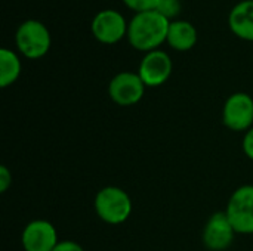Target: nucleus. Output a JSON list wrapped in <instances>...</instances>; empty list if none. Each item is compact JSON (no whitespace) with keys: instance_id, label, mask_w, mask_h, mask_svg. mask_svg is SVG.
Wrapping results in <instances>:
<instances>
[{"instance_id":"obj_18","label":"nucleus","mask_w":253,"mask_h":251,"mask_svg":"<svg viewBox=\"0 0 253 251\" xmlns=\"http://www.w3.org/2000/svg\"><path fill=\"white\" fill-rule=\"evenodd\" d=\"M53 251H84L83 247L74 241H59V244L53 249Z\"/></svg>"},{"instance_id":"obj_14","label":"nucleus","mask_w":253,"mask_h":251,"mask_svg":"<svg viewBox=\"0 0 253 251\" xmlns=\"http://www.w3.org/2000/svg\"><path fill=\"white\" fill-rule=\"evenodd\" d=\"M156 10L169 21H175L181 13V1L179 0H160Z\"/></svg>"},{"instance_id":"obj_3","label":"nucleus","mask_w":253,"mask_h":251,"mask_svg":"<svg viewBox=\"0 0 253 251\" xmlns=\"http://www.w3.org/2000/svg\"><path fill=\"white\" fill-rule=\"evenodd\" d=\"M16 47L28 59H40L43 58L52 44L50 33L47 27L37 19L24 21L15 34Z\"/></svg>"},{"instance_id":"obj_5","label":"nucleus","mask_w":253,"mask_h":251,"mask_svg":"<svg viewBox=\"0 0 253 251\" xmlns=\"http://www.w3.org/2000/svg\"><path fill=\"white\" fill-rule=\"evenodd\" d=\"M222 121L233 132H248L253 127V98L245 92L228 96L222 108Z\"/></svg>"},{"instance_id":"obj_10","label":"nucleus","mask_w":253,"mask_h":251,"mask_svg":"<svg viewBox=\"0 0 253 251\" xmlns=\"http://www.w3.org/2000/svg\"><path fill=\"white\" fill-rule=\"evenodd\" d=\"M24 251H53L59 244L55 226L43 219L30 222L21 235Z\"/></svg>"},{"instance_id":"obj_16","label":"nucleus","mask_w":253,"mask_h":251,"mask_svg":"<svg viewBox=\"0 0 253 251\" xmlns=\"http://www.w3.org/2000/svg\"><path fill=\"white\" fill-rule=\"evenodd\" d=\"M12 185V173L6 166H0V192H6Z\"/></svg>"},{"instance_id":"obj_4","label":"nucleus","mask_w":253,"mask_h":251,"mask_svg":"<svg viewBox=\"0 0 253 251\" xmlns=\"http://www.w3.org/2000/svg\"><path fill=\"white\" fill-rule=\"evenodd\" d=\"M225 215L237 234H253V185L240 186L231 194Z\"/></svg>"},{"instance_id":"obj_2","label":"nucleus","mask_w":253,"mask_h":251,"mask_svg":"<svg viewBox=\"0 0 253 251\" xmlns=\"http://www.w3.org/2000/svg\"><path fill=\"white\" fill-rule=\"evenodd\" d=\"M93 207L98 217L108 225L125 223L132 215V200L119 186H105L98 191Z\"/></svg>"},{"instance_id":"obj_1","label":"nucleus","mask_w":253,"mask_h":251,"mask_svg":"<svg viewBox=\"0 0 253 251\" xmlns=\"http://www.w3.org/2000/svg\"><path fill=\"white\" fill-rule=\"evenodd\" d=\"M170 21L157 10L136 13L127 27V40L132 47L141 52L157 50L168 38Z\"/></svg>"},{"instance_id":"obj_13","label":"nucleus","mask_w":253,"mask_h":251,"mask_svg":"<svg viewBox=\"0 0 253 251\" xmlns=\"http://www.w3.org/2000/svg\"><path fill=\"white\" fill-rule=\"evenodd\" d=\"M21 74V61L10 49H0V86L7 87L13 84Z\"/></svg>"},{"instance_id":"obj_11","label":"nucleus","mask_w":253,"mask_h":251,"mask_svg":"<svg viewBox=\"0 0 253 251\" xmlns=\"http://www.w3.org/2000/svg\"><path fill=\"white\" fill-rule=\"evenodd\" d=\"M228 24L237 37L253 41V0L237 3L230 12Z\"/></svg>"},{"instance_id":"obj_17","label":"nucleus","mask_w":253,"mask_h":251,"mask_svg":"<svg viewBox=\"0 0 253 251\" xmlns=\"http://www.w3.org/2000/svg\"><path fill=\"white\" fill-rule=\"evenodd\" d=\"M242 146H243L245 155H246L248 158H251L253 161V127L246 132V135H245V138H243Z\"/></svg>"},{"instance_id":"obj_6","label":"nucleus","mask_w":253,"mask_h":251,"mask_svg":"<svg viewBox=\"0 0 253 251\" xmlns=\"http://www.w3.org/2000/svg\"><path fill=\"white\" fill-rule=\"evenodd\" d=\"M127 27L125 16L114 9H104L98 12L90 24L93 37L104 44H114L127 36Z\"/></svg>"},{"instance_id":"obj_12","label":"nucleus","mask_w":253,"mask_h":251,"mask_svg":"<svg viewBox=\"0 0 253 251\" xmlns=\"http://www.w3.org/2000/svg\"><path fill=\"white\" fill-rule=\"evenodd\" d=\"M166 41L172 49L178 52H187L193 49L197 43V30L188 21L184 19L170 21Z\"/></svg>"},{"instance_id":"obj_9","label":"nucleus","mask_w":253,"mask_h":251,"mask_svg":"<svg viewBox=\"0 0 253 251\" xmlns=\"http://www.w3.org/2000/svg\"><path fill=\"white\" fill-rule=\"evenodd\" d=\"M236 231L228 220L225 212H218L209 217L203 228L202 240L208 250L224 251L227 250L236 237Z\"/></svg>"},{"instance_id":"obj_7","label":"nucleus","mask_w":253,"mask_h":251,"mask_svg":"<svg viewBox=\"0 0 253 251\" xmlns=\"http://www.w3.org/2000/svg\"><path fill=\"white\" fill-rule=\"evenodd\" d=\"M145 87L147 86L138 72L123 71L111 78L108 84V95L114 104L120 107H130L142 99Z\"/></svg>"},{"instance_id":"obj_8","label":"nucleus","mask_w":253,"mask_h":251,"mask_svg":"<svg viewBox=\"0 0 253 251\" xmlns=\"http://www.w3.org/2000/svg\"><path fill=\"white\" fill-rule=\"evenodd\" d=\"M172 59L163 50H151L144 55L138 74L147 87H157L165 84L172 74Z\"/></svg>"},{"instance_id":"obj_15","label":"nucleus","mask_w":253,"mask_h":251,"mask_svg":"<svg viewBox=\"0 0 253 251\" xmlns=\"http://www.w3.org/2000/svg\"><path fill=\"white\" fill-rule=\"evenodd\" d=\"M160 0H123V3L136 13L156 10Z\"/></svg>"}]
</instances>
